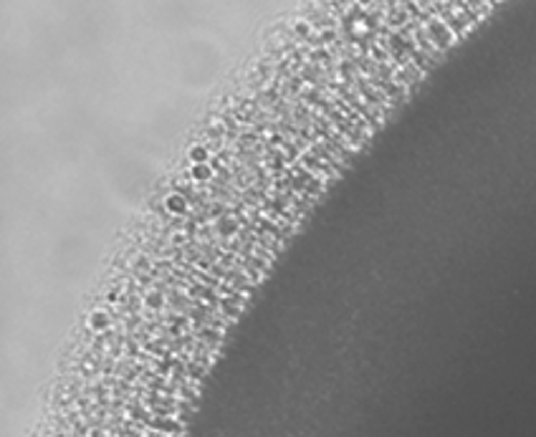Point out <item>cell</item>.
<instances>
[{
	"instance_id": "obj_2",
	"label": "cell",
	"mask_w": 536,
	"mask_h": 437,
	"mask_svg": "<svg viewBox=\"0 0 536 437\" xmlns=\"http://www.w3.org/2000/svg\"><path fill=\"white\" fill-rule=\"evenodd\" d=\"M109 326V316L104 314V311H94L89 319V329L91 331H101V329H106Z\"/></svg>"
},
{
	"instance_id": "obj_1",
	"label": "cell",
	"mask_w": 536,
	"mask_h": 437,
	"mask_svg": "<svg viewBox=\"0 0 536 437\" xmlns=\"http://www.w3.org/2000/svg\"><path fill=\"white\" fill-rule=\"evenodd\" d=\"M165 210H167V215H172V217L185 215V210H187V197H185V195H180V192L170 195V197H165Z\"/></svg>"
},
{
	"instance_id": "obj_3",
	"label": "cell",
	"mask_w": 536,
	"mask_h": 437,
	"mask_svg": "<svg viewBox=\"0 0 536 437\" xmlns=\"http://www.w3.org/2000/svg\"><path fill=\"white\" fill-rule=\"evenodd\" d=\"M210 175H212V172H210V167L205 165V162H203V165H192V170H190V177L198 179V182H208Z\"/></svg>"
},
{
	"instance_id": "obj_4",
	"label": "cell",
	"mask_w": 536,
	"mask_h": 437,
	"mask_svg": "<svg viewBox=\"0 0 536 437\" xmlns=\"http://www.w3.org/2000/svg\"><path fill=\"white\" fill-rule=\"evenodd\" d=\"M190 159H192L195 165H203V162L208 159V149H205V147H192V149H190Z\"/></svg>"
}]
</instances>
